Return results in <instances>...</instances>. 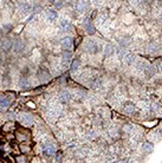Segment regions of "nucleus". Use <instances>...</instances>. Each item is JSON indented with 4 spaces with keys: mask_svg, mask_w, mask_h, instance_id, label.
Segmentation results:
<instances>
[{
    "mask_svg": "<svg viewBox=\"0 0 162 163\" xmlns=\"http://www.w3.org/2000/svg\"><path fill=\"white\" fill-rule=\"evenodd\" d=\"M45 17H46V19L48 20V21H54V20H57V18H58V13L56 12V11H53V10H46L45 11Z\"/></svg>",
    "mask_w": 162,
    "mask_h": 163,
    "instance_id": "39448f33",
    "label": "nucleus"
},
{
    "mask_svg": "<svg viewBox=\"0 0 162 163\" xmlns=\"http://www.w3.org/2000/svg\"><path fill=\"white\" fill-rule=\"evenodd\" d=\"M116 163H124V162H122V161H118V162H116Z\"/></svg>",
    "mask_w": 162,
    "mask_h": 163,
    "instance_id": "393cba45",
    "label": "nucleus"
},
{
    "mask_svg": "<svg viewBox=\"0 0 162 163\" xmlns=\"http://www.w3.org/2000/svg\"><path fill=\"white\" fill-rule=\"evenodd\" d=\"M78 66H79V60H78V59H77V60H74V63H72V65H71V69L75 71V70L78 69Z\"/></svg>",
    "mask_w": 162,
    "mask_h": 163,
    "instance_id": "4be33fe9",
    "label": "nucleus"
},
{
    "mask_svg": "<svg viewBox=\"0 0 162 163\" xmlns=\"http://www.w3.org/2000/svg\"><path fill=\"white\" fill-rule=\"evenodd\" d=\"M11 46H12V43H11L10 39H7V38H6V39H4V40H1V44H0V48H1L4 51L10 50Z\"/></svg>",
    "mask_w": 162,
    "mask_h": 163,
    "instance_id": "9d476101",
    "label": "nucleus"
},
{
    "mask_svg": "<svg viewBox=\"0 0 162 163\" xmlns=\"http://www.w3.org/2000/svg\"><path fill=\"white\" fill-rule=\"evenodd\" d=\"M115 52V49H114V46L112 45H107L105 46V49H104V53H105V56H111V54H114Z\"/></svg>",
    "mask_w": 162,
    "mask_h": 163,
    "instance_id": "f3484780",
    "label": "nucleus"
},
{
    "mask_svg": "<svg viewBox=\"0 0 162 163\" xmlns=\"http://www.w3.org/2000/svg\"><path fill=\"white\" fill-rule=\"evenodd\" d=\"M71 57H72L71 52H70V51H65V52L63 53V57H62L63 63H64V64H68L69 61H70V59H71Z\"/></svg>",
    "mask_w": 162,
    "mask_h": 163,
    "instance_id": "dca6fc26",
    "label": "nucleus"
},
{
    "mask_svg": "<svg viewBox=\"0 0 162 163\" xmlns=\"http://www.w3.org/2000/svg\"><path fill=\"white\" fill-rule=\"evenodd\" d=\"M19 6H20V10L23 11V13H27V12H30L31 9H32V5H31L30 3H26V1L20 3Z\"/></svg>",
    "mask_w": 162,
    "mask_h": 163,
    "instance_id": "1a4fd4ad",
    "label": "nucleus"
},
{
    "mask_svg": "<svg viewBox=\"0 0 162 163\" xmlns=\"http://www.w3.org/2000/svg\"><path fill=\"white\" fill-rule=\"evenodd\" d=\"M123 60H124V63H125L127 65H131L134 61H135V57H134L133 53H127V54H124Z\"/></svg>",
    "mask_w": 162,
    "mask_h": 163,
    "instance_id": "6e6552de",
    "label": "nucleus"
},
{
    "mask_svg": "<svg viewBox=\"0 0 162 163\" xmlns=\"http://www.w3.org/2000/svg\"><path fill=\"white\" fill-rule=\"evenodd\" d=\"M54 7H56V9H62V7H63V1H54Z\"/></svg>",
    "mask_w": 162,
    "mask_h": 163,
    "instance_id": "5701e85b",
    "label": "nucleus"
},
{
    "mask_svg": "<svg viewBox=\"0 0 162 163\" xmlns=\"http://www.w3.org/2000/svg\"><path fill=\"white\" fill-rule=\"evenodd\" d=\"M10 105V98H3V99H0V106H1L3 109L7 108Z\"/></svg>",
    "mask_w": 162,
    "mask_h": 163,
    "instance_id": "412c9836",
    "label": "nucleus"
},
{
    "mask_svg": "<svg viewBox=\"0 0 162 163\" xmlns=\"http://www.w3.org/2000/svg\"><path fill=\"white\" fill-rule=\"evenodd\" d=\"M19 119H20V123L23 124V125H25V127H29V125H32V124H33V117H32L31 115H29V114L21 115L19 117Z\"/></svg>",
    "mask_w": 162,
    "mask_h": 163,
    "instance_id": "f257e3e1",
    "label": "nucleus"
},
{
    "mask_svg": "<svg viewBox=\"0 0 162 163\" xmlns=\"http://www.w3.org/2000/svg\"><path fill=\"white\" fill-rule=\"evenodd\" d=\"M84 27H85V31L89 33V34H92V33H95V26L91 24L90 21H88L86 24H84Z\"/></svg>",
    "mask_w": 162,
    "mask_h": 163,
    "instance_id": "2eb2a0df",
    "label": "nucleus"
},
{
    "mask_svg": "<svg viewBox=\"0 0 162 163\" xmlns=\"http://www.w3.org/2000/svg\"><path fill=\"white\" fill-rule=\"evenodd\" d=\"M157 50H159V45L156 43L149 44V46H148V52L149 53H155V52H157Z\"/></svg>",
    "mask_w": 162,
    "mask_h": 163,
    "instance_id": "a211bd4d",
    "label": "nucleus"
},
{
    "mask_svg": "<svg viewBox=\"0 0 162 163\" xmlns=\"http://www.w3.org/2000/svg\"><path fill=\"white\" fill-rule=\"evenodd\" d=\"M44 152L48 156H51V155L54 154V147L52 144H45L44 145Z\"/></svg>",
    "mask_w": 162,
    "mask_h": 163,
    "instance_id": "9b49d317",
    "label": "nucleus"
},
{
    "mask_svg": "<svg viewBox=\"0 0 162 163\" xmlns=\"http://www.w3.org/2000/svg\"><path fill=\"white\" fill-rule=\"evenodd\" d=\"M135 111V105L130 102H127L124 105V112L125 114H133Z\"/></svg>",
    "mask_w": 162,
    "mask_h": 163,
    "instance_id": "ddd939ff",
    "label": "nucleus"
},
{
    "mask_svg": "<svg viewBox=\"0 0 162 163\" xmlns=\"http://www.w3.org/2000/svg\"><path fill=\"white\" fill-rule=\"evenodd\" d=\"M86 6H88V4H86L85 1H79V3L76 5V9H77L79 12H83V11L85 10Z\"/></svg>",
    "mask_w": 162,
    "mask_h": 163,
    "instance_id": "6ab92c4d",
    "label": "nucleus"
},
{
    "mask_svg": "<svg viewBox=\"0 0 162 163\" xmlns=\"http://www.w3.org/2000/svg\"><path fill=\"white\" fill-rule=\"evenodd\" d=\"M18 85H19L20 89H27V88H30V82L26 78H24V77H23V78L19 79Z\"/></svg>",
    "mask_w": 162,
    "mask_h": 163,
    "instance_id": "f8f14e48",
    "label": "nucleus"
},
{
    "mask_svg": "<svg viewBox=\"0 0 162 163\" xmlns=\"http://www.w3.org/2000/svg\"><path fill=\"white\" fill-rule=\"evenodd\" d=\"M17 161H18V163H19V162H20V163H25V158H24V157H18Z\"/></svg>",
    "mask_w": 162,
    "mask_h": 163,
    "instance_id": "b1692460",
    "label": "nucleus"
},
{
    "mask_svg": "<svg viewBox=\"0 0 162 163\" xmlns=\"http://www.w3.org/2000/svg\"><path fill=\"white\" fill-rule=\"evenodd\" d=\"M24 48H25V44H24V42L20 40V39H17V40L13 43V45H12V49H13V51L15 53L21 52L24 50Z\"/></svg>",
    "mask_w": 162,
    "mask_h": 163,
    "instance_id": "20e7f679",
    "label": "nucleus"
},
{
    "mask_svg": "<svg viewBox=\"0 0 162 163\" xmlns=\"http://www.w3.org/2000/svg\"><path fill=\"white\" fill-rule=\"evenodd\" d=\"M62 46H63L64 49L70 50L71 46H72V39H71L70 37H64L63 39H62Z\"/></svg>",
    "mask_w": 162,
    "mask_h": 163,
    "instance_id": "0eeeda50",
    "label": "nucleus"
},
{
    "mask_svg": "<svg viewBox=\"0 0 162 163\" xmlns=\"http://www.w3.org/2000/svg\"><path fill=\"white\" fill-rule=\"evenodd\" d=\"M71 99V94L69 91H62L59 94V100L62 103H68Z\"/></svg>",
    "mask_w": 162,
    "mask_h": 163,
    "instance_id": "423d86ee",
    "label": "nucleus"
},
{
    "mask_svg": "<svg viewBox=\"0 0 162 163\" xmlns=\"http://www.w3.org/2000/svg\"><path fill=\"white\" fill-rule=\"evenodd\" d=\"M153 150V144L150 143H144L143 147H142V151L143 152H150Z\"/></svg>",
    "mask_w": 162,
    "mask_h": 163,
    "instance_id": "aec40b11",
    "label": "nucleus"
},
{
    "mask_svg": "<svg viewBox=\"0 0 162 163\" xmlns=\"http://www.w3.org/2000/svg\"><path fill=\"white\" fill-rule=\"evenodd\" d=\"M59 26H60V28L64 30V31H69V30L71 28L70 22H69L68 20H65V19H62V20L59 21Z\"/></svg>",
    "mask_w": 162,
    "mask_h": 163,
    "instance_id": "4468645a",
    "label": "nucleus"
},
{
    "mask_svg": "<svg viewBox=\"0 0 162 163\" xmlns=\"http://www.w3.org/2000/svg\"><path fill=\"white\" fill-rule=\"evenodd\" d=\"M37 76H38V78L40 81H43V82H46V81L50 79V73H48V71L46 69H43V67L38 70Z\"/></svg>",
    "mask_w": 162,
    "mask_h": 163,
    "instance_id": "7ed1b4c3",
    "label": "nucleus"
},
{
    "mask_svg": "<svg viewBox=\"0 0 162 163\" xmlns=\"http://www.w3.org/2000/svg\"><path fill=\"white\" fill-rule=\"evenodd\" d=\"M84 49L90 53H95L97 51V49H98V44H97L95 40H88L84 45Z\"/></svg>",
    "mask_w": 162,
    "mask_h": 163,
    "instance_id": "f03ea898",
    "label": "nucleus"
},
{
    "mask_svg": "<svg viewBox=\"0 0 162 163\" xmlns=\"http://www.w3.org/2000/svg\"><path fill=\"white\" fill-rule=\"evenodd\" d=\"M0 33H1V31H0Z\"/></svg>",
    "mask_w": 162,
    "mask_h": 163,
    "instance_id": "a878e982",
    "label": "nucleus"
}]
</instances>
